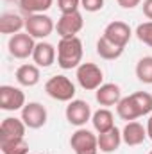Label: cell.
I'll list each match as a JSON object with an SVG mask.
<instances>
[{"instance_id":"cell-26","label":"cell","mask_w":152,"mask_h":154,"mask_svg":"<svg viewBox=\"0 0 152 154\" xmlns=\"http://www.w3.org/2000/svg\"><path fill=\"white\" fill-rule=\"evenodd\" d=\"M136 38L141 43H145L147 47H152V20L150 22H143L136 27Z\"/></svg>"},{"instance_id":"cell-6","label":"cell","mask_w":152,"mask_h":154,"mask_svg":"<svg viewBox=\"0 0 152 154\" xmlns=\"http://www.w3.org/2000/svg\"><path fill=\"white\" fill-rule=\"evenodd\" d=\"M7 48H9V54L13 57H16V59H27L29 56L32 57L34 48H36V41H34V38L29 32H18V34H13L9 38Z\"/></svg>"},{"instance_id":"cell-3","label":"cell","mask_w":152,"mask_h":154,"mask_svg":"<svg viewBox=\"0 0 152 154\" xmlns=\"http://www.w3.org/2000/svg\"><path fill=\"white\" fill-rule=\"evenodd\" d=\"M45 91L54 100L70 102L75 97V84L66 75H54L45 82Z\"/></svg>"},{"instance_id":"cell-20","label":"cell","mask_w":152,"mask_h":154,"mask_svg":"<svg viewBox=\"0 0 152 154\" xmlns=\"http://www.w3.org/2000/svg\"><path fill=\"white\" fill-rule=\"evenodd\" d=\"M91 124H93V129L100 134V133H106V131L114 127V116L108 108H100L93 113Z\"/></svg>"},{"instance_id":"cell-8","label":"cell","mask_w":152,"mask_h":154,"mask_svg":"<svg viewBox=\"0 0 152 154\" xmlns=\"http://www.w3.org/2000/svg\"><path fill=\"white\" fill-rule=\"evenodd\" d=\"M65 115H66V120H68L72 125H75V127H82V125H86V122L91 120L93 113H91V106H90L86 100L74 99V100L68 102Z\"/></svg>"},{"instance_id":"cell-30","label":"cell","mask_w":152,"mask_h":154,"mask_svg":"<svg viewBox=\"0 0 152 154\" xmlns=\"http://www.w3.org/2000/svg\"><path fill=\"white\" fill-rule=\"evenodd\" d=\"M143 14L149 18V20H152V0H143Z\"/></svg>"},{"instance_id":"cell-1","label":"cell","mask_w":152,"mask_h":154,"mask_svg":"<svg viewBox=\"0 0 152 154\" xmlns=\"http://www.w3.org/2000/svg\"><path fill=\"white\" fill-rule=\"evenodd\" d=\"M82 41L81 38H61L57 43V65L63 70H72L77 68L82 63Z\"/></svg>"},{"instance_id":"cell-5","label":"cell","mask_w":152,"mask_h":154,"mask_svg":"<svg viewBox=\"0 0 152 154\" xmlns=\"http://www.w3.org/2000/svg\"><path fill=\"white\" fill-rule=\"evenodd\" d=\"M70 147L75 154H97L99 149V136H95L91 131L79 127L70 138Z\"/></svg>"},{"instance_id":"cell-4","label":"cell","mask_w":152,"mask_h":154,"mask_svg":"<svg viewBox=\"0 0 152 154\" xmlns=\"http://www.w3.org/2000/svg\"><path fill=\"white\" fill-rule=\"evenodd\" d=\"M56 29L54 20L41 13V14H29L25 18V32H29L34 39H45L48 38Z\"/></svg>"},{"instance_id":"cell-22","label":"cell","mask_w":152,"mask_h":154,"mask_svg":"<svg viewBox=\"0 0 152 154\" xmlns=\"http://www.w3.org/2000/svg\"><path fill=\"white\" fill-rule=\"evenodd\" d=\"M54 0H18L20 9L29 16V14H41L52 7Z\"/></svg>"},{"instance_id":"cell-23","label":"cell","mask_w":152,"mask_h":154,"mask_svg":"<svg viewBox=\"0 0 152 154\" xmlns=\"http://www.w3.org/2000/svg\"><path fill=\"white\" fill-rule=\"evenodd\" d=\"M2 154H29V143L25 138H13V140H0Z\"/></svg>"},{"instance_id":"cell-11","label":"cell","mask_w":152,"mask_h":154,"mask_svg":"<svg viewBox=\"0 0 152 154\" xmlns=\"http://www.w3.org/2000/svg\"><path fill=\"white\" fill-rule=\"evenodd\" d=\"M104 36L108 39H111L113 43H116V45H120V47L125 48V45L129 43V39L132 36V31H131V27H129L125 22L114 20V22H111V23L106 25Z\"/></svg>"},{"instance_id":"cell-15","label":"cell","mask_w":152,"mask_h":154,"mask_svg":"<svg viewBox=\"0 0 152 154\" xmlns=\"http://www.w3.org/2000/svg\"><path fill=\"white\" fill-rule=\"evenodd\" d=\"M27 125L22 118L7 116L0 124V140H13V138H25Z\"/></svg>"},{"instance_id":"cell-7","label":"cell","mask_w":152,"mask_h":154,"mask_svg":"<svg viewBox=\"0 0 152 154\" xmlns=\"http://www.w3.org/2000/svg\"><path fill=\"white\" fill-rule=\"evenodd\" d=\"M25 104H27L25 102V93L20 88L9 86V84L0 86V109L18 111V109H23Z\"/></svg>"},{"instance_id":"cell-21","label":"cell","mask_w":152,"mask_h":154,"mask_svg":"<svg viewBox=\"0 0 152 154\" xmlns=\"http://www.w3.org/2000/svg\"><path fill=\"white\" fill-rule=\"evenodd\" d=\"M131 100L140 116L152 113V95L149 91H134V93H131Z\"/></svg>"},{"instance_id":"cell-10","label":"cell","mask_w":152,"mask_h":154,"mask_svg":"<svg viewBox=\"0 0 152 154\" xmlns=\"http://www.w3.org/2000/svg\"><path fill=\"white\" fill-rule=\"evenodd\" d=\"M47 118H48V113H47L45 106L39 104V102H29L22 109V120L29 129L43 127L47 124Z\"/></svg>"},{"instance_id":"cell-14","label":"cell","mask_w":152,"mask_h":154,"mask_svg":"<svg viewBox=\"0 0 152 154\" xmlns=\"http://www.w3.org/2000/svg\"><path fill=\"white\" fill-rule=\"evenodd\" d=\"M95 99L100 106L109 108V106H116L122 100V90L118 84L114 82H104L97 91H95Z\"/></svg>"},{"instance_id":"cell-32","label":"cell","mask_w":152,"mask_h":154,"mask_svg":"<svg viewBox=\"0 0 152 154\" xmlns=\"http://www.w3.org/2000/svg\"><path fill=\"white\" fill-rule=\"evenodd\" d=\"M7 2H14V0H7Z\"/></svg>"},{"instance_id":"cell-9","label":"cell","mask_w":152,"mask_h":154,"mask_svg":"<svg viewBox=\"0 0 152 154\" xmlns=\"http://www.w3.org/2000/svg\"><path fill=\"white\" fill-rule=\"evenodd\" d=\"M82 27H84V18L79 11L61 14V18L56 23V31L61 38H74L82 31Z\"/></svg>"},{"instance_id":"cell-31","label":"cell","mask_w":152,"mask_h":154,"mask_svg":"<svg viewBox=\"0 0 152 154\" xmlns=\"http://www.w3.org/2000/svg\"><path fill=\"white\" fill-rule=\"evenodd\" d=\"M147 136L152 140V115L149 116V120H147Z\"/></svg>"},{"instance_id":"cell-28","label":"cell","mask_w":152,"mask_h":154,"mask_svg":"<svg viewBox=\"0 0 152 154\" xmlns=\"http://www.w3.org/2000/svg\"><path fill=\"white\" fill-rule=\"evenodd\" d=\"M81 7L88 13H97L104 7V0H81Z\"/></svg>"},{"instance_id":"cell-2","label":"cell","mask_w":152,"mask_h":154,"mask_svg":"<svg viewBox=\"0 0 152 154\" xmlns=\"http://www.w3.org/2000/svg\"><path fill=\"white\" fill-rule=\"evenodd\" d=\"M75 77L79 86L88 91H97L104 84V72L95 63H81L75 68Z\"/></svg>"},{"instance_id":"cell-16","label":"cell","mask_w":152,"mask_h":154,"mask_svg":"<svg viewBox=\"0 0 152 154\" xmlns=\"http://www.w3.org/2000/svg\"><path fill=\"white\" fill-rule=\"evenodd\" d=\"M122 142H123V140H122V131H120L116 125H114L113 129H109V131L99 134V149L106 154L118 151V147L122 145Z\"/></svg>"},{"instance_id":"cell-29","label":"cell","mask_w":152,"mask_h":154,"mask_svg":"<svg viewBox=\"0 0 152 154\" xmlns=\"http://www.w3.org/2000/svg\"><path fill=\"white\" fill-rule=\"evenodd\" d=\"M122 9H134L141 4V0H116Z\"/></svg>"},{"instance_id":"cell-25","label":"cell","mask_w":152,"mask_h":154,"mask_svg":"<svg viewBox=\"0 0 152 154\" xmlns=\"http://www.w3.org/2000/svg\"><path fill=\"white\" fill-rule=\"evenodd\" d=\"M136 77L143 84H152V56H145L136 63Z\"/></svg>"},{"instance_id":"cell-27","label":"cell","mask_w":152,"mask_h":154,"mask_svg":"<svg viewBox=\"0 0 152 154\" xmlns=\"http://www.w3.org/2000/svg\"><path fill=\"white\" fill-rule=\"evenodd\" d=\"M57 7L61 11V14L66 13H75L81 7V0H57Z\"/></svg>"},{"instance_id":"cell-12","label":"cell","mask_w":152,"mask_h":154,"mask_svg":"<svg viewBox=\"0 0 152 154\" xmlns=\"http://www.w3.org/2000/svg\"><path fill=\"white\" fill-rule=\"evenodd\" d=\"M147 136V127H143L140 122L132 120V122H127L125 127L122 129V140L125 145L129 147H136V145H141L145 142Z\"/></svg>"},{"instance_id":"cell-33","label":"cell","mask_w":152,"mask_h":154,"mask_svg":"<svg viewBox=\"0 0 152 154\" xmlns=\"http://www.w3.org/2000/svg\"><path fill=\"white\" fill-rule=\"evenodd\" d=\"M149 154H152V151H150V152H149Z\"/></svg>"},{"instance_id":"cell-17","label":"cell","mask_w":152,"mask_h":154,"mask_svg":"<svg viewBox=\"0 0 152 154\" xmlns=\"http://www.w3.org/2000/svg\"><path fill=\"white\" fill-rule=\"evenodd\" d=\"M25 27V18L18 13H2L0 14V32L2 34H18Z\"/></svg>"},{"instance_id":"cell-18","label":"cell","mask_w":152,"mask_h":154,"mask_svg":"<svg viewBox=\"0 0 152 154\" xmlns=\"http://www.w3.org/2000/svg\"><path fill=\"white\" fill-rule=\"evenodd\" d=\"M39 66L38 65H31V63H25L22 66H18L16 70V81L20 86H25V88H31V86H36L39 82Z\"/></svg>"},{"instance_id":"cell-19","label":"cell","mask_w":152,"mask_h":154,"mask_svg":"<svg viewBox=\"0 0 152 154\" xmlns=\"http://www.w3.org/2000/svg\"><path fill=\"white\" fill-rule=\"evenodd\" d=\"M97 54L106 59V61H113V59H118L122 54H123V47L113 43L111 39H108L104 34L97 39Z\"/></svg>"},{"instance_id":"cell-13","label":"cell","mask_w":152,"mask_h":154,"mask_svg":"<svg viewBox=\"0 0 152 154\" xmlns=\"http://www.w3.org/2000/svg\"><path fill=\"white\" fill-rule=\"evenodd\" d=\"M56 57H57V50L52 43H48V41H38L36 43V48L32 54L34 65H38L39 68H48L54 65Z\"/></svg>"},{"instance_id":"cell-24","label":"cell","mask_w":152,"mask_h":154,"mask_svg":"<svg viewBox=\"0 0 152 154\" xmlns=\"http://www.w3.org/2000/svg\"><path fill=\"white\" fill-rule=\"evenodd\" d=\"M116 115L120 116L122 120H125V122H132V120L140 118L134 104H132V100H131V95L122 97V100L116 104Z\"/></svg>"}]
</instances>
